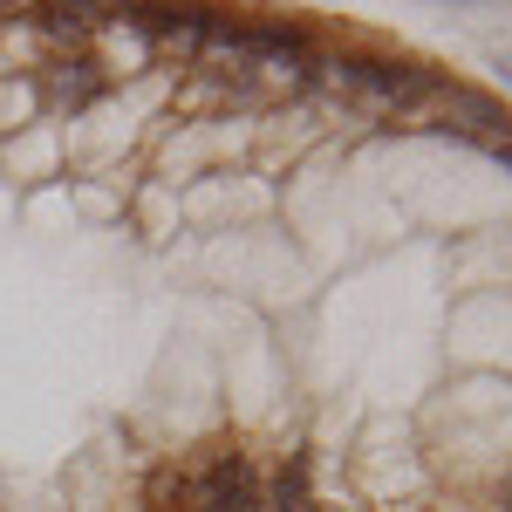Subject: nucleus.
<instances>
[{
    "label": "nucleus",
    "instance_id": "obj_1",
    "mask_svg": "<svg viewBox=\"0 0 512 512\" xmlns=\"http://www.w3.org/2000/svg\"><path fill=\"white\" fill-rule=\"evenodd\" d=\"M0 512H512V103L321 7H0Z\"/></svg>",
    "mask_w": 512,
    "mask_h": 512
}]
</instances>
